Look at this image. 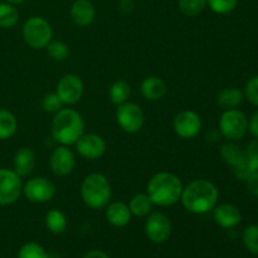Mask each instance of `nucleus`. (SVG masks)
<instances>
[{
	"mask_svg": "<svg viewBox=\"0 0 258 258\" xmlns=\"http://www.w3.org/2000/svg\"><path fill=\"white\" fill-rule=\"evenodd\" d=\"M19 22V12L15 5L9 3H0V28L10 29Z\"/></svg>",
	"mask_w": 258,
	"mask_h": 258,
	"instance_id": "bb28decb",
	"label": "nucleus"
},
{
	"mask_svg": "<svg viewBox=\"0 0 258 258\" xmlns=\"http://www.w3.org/2000/svg\"><path fill=\"white\" fill-rule=\"evenodd\" d=\"M145 234L154 243H164L171 234V222L163 212H151L145 222Z\"/></svg>",
	"mask_w": 258,
	"mask_h": 258,
	"instance_id": "9b49d317",
	"label": "nucleus"
},
{
	"mask_svg": "<svg viewBox=\"0 0 258 258\" xmlns=\"http://www.w3.org/2000/svg\"><path fill=\"white\" fill-rule=\"evenodd\" d=\"M219 193L217 186L207 179H196L183 188L181 203L193 214H206L213 211L218 203Z\"/></svg>",
	"mask_w": 258,
	"mask_h": 258,
	"instance_id": "f257e3e1",
	"label": "nucleus"
},
{
	"mask_svg": "<svg viewBox=\"0 0 258 258\" xmlns=\"http://www.w3.org/2000/svg\"><path fill=\"white\" fill-rule=\"evenodd\" d=\"M183 188V183L179 176L169 171H160L150 178L146 194L154 206L171 207L180 201Z\"/></svg>",
	"mask_w": 258,
	"mask_h": 258,
	"instance_id": "f03ea898",
	"label": "nucleus"
},
{
	"mask_svg": "<svg viewBox=\"0 0 258 258\" xmlns=\"http://www.w3.org/2000/svg\"><path fill=\"white\" fill-rule=\"evenodd\" d=\"M248 131L252 134V136H254L258 140V110L249 118Z\"/></svg>",
	"mask_w": 258,
	"mask_h": 258,
	"instance_id": "c9c22d12",
	"label": "nucleus"
},
{
	"mask_svg": "<svg viewBox=\"0 0 258 258\" xmlns=\"http://www.w3.org/2000/svg\"><path fill=\"white\" fill-rule=\"evenodd\" d=\"M247 186H248L249 191H251L253 196L258 197V171L253 173L252 175L248 176V179L246 180Z\"/></svg>",
	"mask_w": 258,
	"mask_h": 258,
	"instance_id": "f704fd0d",
	"label": "nucleus"
},
{
	"mask_svg": "<svg viewBox=\"0 0 258 258\" xmlns=\"http://www.w3.org/2000/svg\"><path fill=\"white\" fill-rule=\"evenodd\" d=\"M173 128L181 139H193L201 133L202 118L196 111L184 110L179 112L173 120Z\"/></svg>",
	"mask_w": 258,
	"mask_h": 258,
	"instance_id": "f8f14e48",
	"label": "nucleus"
},
{
	"mask_svg": "<svg viewBox=\"0 0 258 258\" xmlns=\"http://www.w3.org/2000/svg\"><path fill=\"white\" fill-rule=\"evenodd\" d=\"M52 136L60 145H75L85 133V121L81 113L73 108H62L54 113L52 121Z\"/></svg>",
	"mask_w": 258,
	"mask_h": 258,
	"instance_id": "7ed1b4c3",
	"label": "nucleus"
},
{
	"mask_svg": "<svg viewBox=\"0 0 258 258\" xmlns=\"http://www.w3.org/2000/svg\"><path fill=\"white\" fill-rule=\"evenodd\" d=\"M18 130V121L14 113L7 108H0V140H9Z\"/></svg>",
	"mask_w": 258,
	"mask_h": 258,
	"instance_id": "b1692460",
	"label": "nucleus"
},
{
	"mask_svg": "<svg viewBox=\"0 0 258 258\" xmlns=\"http://www.w3.org/2000/svg\"><path fill=\"white\" fill-rule=\"evenodd\" d=\"M35 163H37V156L33 149L30 148H22L15 153L14 160H13V170L20 176L24 178L32 174L34 170Z\"/></svg>",
	"mask_w": 258,
	"mask_h": 258,
	"instance_id": "a211bd4d",
	"label": "nucleus"
},
{
	"mask_svg": "<svg viewBox=\"0 0 258 258\" xmlns=\"http://www.w3.org/2000/svg\"><path fill=\"white\" fill-rule=\"evenodd\" d=\"M112 189L108 179L100 173L88 174L81 184V197L88 208L103 209L110 203Z\"/></svg>",
	"mask_w": 258,
	"mask_h": 258,
	"instance_id": "20e7f679",
	"label": "nucleus"
},
{
	"mask_svg": "<svg viewBox=\"0 0 258 258\" xmlns=\"http://www.w3.org/2000/svg\"><path fill=\"white\" fill-rule=\"evenodd\" d=\"M63 102L55 92L47 93L42 100V107L48 113H57L58 111L63 108Z\"/></svg>",
	"mask_w": 258,
	"mask_h": 258,
	"instance_id": "473e14b6",
	"label": "nucleus"
},
{
	"mask_svg": "<svg viewBox=\"0 0 258 258\" xmlns=\"http://www.w3.org/2000/svg\"><path fill=\"white\" fill-rule=\"evenodd\" d=\"M45 226L52 233L62 234L67 229V218L59 209H50L45 216Z\"/></svg>",
	"mask_w": 258,
	"mask_h": 258,
	"instance_id": "a878e982",
	"label": "nucleus"
},
{
	"mask_svg": "<svg viewBox=\"0 0 258 258\" xmlns=\"http://www.w3.org/2000/svg\"><path fill=\"white\" fill-rule=\"evenodd\" d=\"M238 5V0H207V7L216 14H229Z\"/></svg>",
	"mask_w": 258,
	"mask_h": 258,
	"instance_id": "2f4dec72",
	"label": "nucleus"
},
{
	"mask_svg": "<svg viewBox=\"0 0 258 258\" xmlns=\"http://www.w3.org/2000/svg\"><path fill=\"white\" fill-rule=\"evenodd\" d=\"M127 206L133 216L139 217V218H144V217H148L149 214L153 212L154 203L151 202V199L149 198L148 194L139 193L135 194V196L130 199Z\"/></svg>",
	"mask_w": 258,
	"mask_h": 258,
	"instance_id": "4be33fe9",
	"label": "nucleus"
},
{
	"mask_svg": "<svg viewBox=\"0 0 258 258\" xmlns=\"http://www.w3.org/2000/svg\"><path fill=\"white\" fill-rule=\"evenodd\" d=\"M141 95L149 101H159L166 95L168 86L163 78L158 76H149L141 82Z\"/></svg>",
	"mask_w": 258,
	"mask_h": 258,
	"instance_id": "aec40b11",
	"label": "nucleus"
},
{
	"mask_svg": "<svg viewBox=\"0 0 258 258\" xmlns=\"http://www.w3.org/2000/svg\"><path fill=\"white\" fill-rule=\"evenodd\" d=\"M178 7L185 17L193 18L204 12L207 8V0H179Z\"/></svg>",
	"mask_w": 258,
	"mask_h": 258,
	"instance_id": "cd10ccee",
	"label": "nucleus"
},
{
	"mask_svg": "<svg viewBox=\"0 0 258 258\" xmlns=\"http://www.w3.org/2000/svg\"><path fill=\"white\" fill-rule=\"evenodd\" d=\"M5 2L9 3V4H12V5H15V7H17V5L23 4V3H24L25 0H5Z\"/></svg>",
	"mask_w": 258,
	"mask_h": 258,
	"instance_id": "58836bf2",
	"label": "nucleus"
},
{
	"mask_svg": "<svg viewBox=\"0 0 258 258\" xmlns=\"http://www.w3.org/2000/svg\"><path fill=\"white\" fill-rule=\"evenodd\" d=\"M75 145L77 153L88 160H97L106 153V141L97 134H83Z\"/></svg>",
	"mask_w": 258,
	"mask_h": 258,
	"instance_id": "4468645a",
	"label": "nucleus"
},
{
	"mask_svg": "<svg viewBox=\"0 0 258 258\" xmlns=\"http://www.w3.org/2000/svg\"><path fill=\"white\" fill-rule=\"evenodd\" d=\"M248 131V118L238 108L224 110L219 118V133L228 141H238Z\"/></svg>",
	"mask_w": 258,
	"mask_h": 258,
	"instance_id": "423d86ee",
	"label": "nucleus"
},
{
	"mask_svg": "<svg viewBox=\"0 0 258 258\" xmlns=\"http://www.w3.org/2000/svg\"><path fill=\"white\" fill-rule=\"evenodd\" d=\"M70 17L77 27H88L95 20L96 9L90 0H76L70 8Z\"/></svg>",
	"mask_w": 258,
	"mask_h": 258,
	"instance_id": "f3484780",
	"label": "nucleus"
},
{
	"mask_svg": "<svg viewBox=\"0 0 258 258\" xmlns=\"http://www.w3.org/2000/svg\"><path fill=\"white\" fill-rule=\"evenodd\" d=\"M221 158L223 159L227 165L236 168L244 158V150L239 145H237L236 141H228L224 143L219 149Z\"/></svg>",
	"mask_w": 258,
	"mask_h": 258,
	"instance_id": "5701e85b",
	"label": "nucleus"
},
{
	"mask_svg": "<svg viewBox=\"0 0 258 258\" xmlns=\"http://www.w3.org/2000/svg\"><path fill=\"white\" fill-rule=\"evenodd\" d=\"M131 95V87L126 81L118 80L115 81L108 88V97L111 102L116 106H120L122 103L127 102L128 97Z\"/></svg>",
	"mask_w": 258,
	"mask_h": 258,
	"instance_id": "393cba45",
	"label": "nucleus"
},
{
	"mask_svg": "<svg viewBox=\"0 0 258 258\" xmlns=\"http://www.w3.org/2000/svg\"><path fill=\"white\" fill-rule=\"evenodd\" d=\"M83 258H108V256L101 249H92V251L87 252Z\"/></svg>",
	"mask_w": 258,
	"mask_h": 258,
	"instance_id": "4c0bfd02",
	"label": "nucleus"
},
{
	"mask_svg": "<svg viewBox=\"0 0 258 258\" xmlns=\"http://www.w3.org/2000/svg\"><path fill=\"white\" fill-rule=\"evenodd\" d=\"M116 121L118 126L127 134H136L143 128L145 123L144 111L138 103L125 102L117 106L116 110Z\"/></svg>",
	"mask_w": 258,
	"mask_h": 258,
	"instance_id": "0eeeda50",
	"label": "nucleus"
},
{
	"mask_svg": "<svg viewBox=\"0 0 258 258\" xmlns=\"http://www.w3.org/2000/svg\"><path fill=\"white\" fill-rule=\"evenodd\" d=\"M23 193L22 178L12 169L0 168V206H10Z\"/></svg>",
	"mask_w": 258,
	"mask_h": 258,
	"instance_id": "6e6552de",
	"label": "nucleus"
},
{
	"mask_svg": "<svg viewBox=\"0 0 258 258\" xmlns=\"http://www.w3.org/2000/svg\"><path fill=\"white\" fill-rule=\"evenodd\" d=\"M244 93L237 87L223 88L217 96V105L223 110H232L237 108L243 102Z\"/></svg>",
	"mask_w": 258,
	"mask_h": 258,
	"instance_id": "412c9836",
	"label": "nucleus"
},
{
	"mask_svg": "<svg viewBox=\"0 0 258 258\" xmlns=\"http://www.w3.org/2000/svg\"><path fill=\"white\" fill-rule=\"evenodd\" d=\"M243 93L249 103L258 107V75L253 76L247 81Z\"/></svg>",
	"mask_w": 258,
	"mask_h": 258,
	"instance_id": "72a5a7b5",
	"label": "nucleus"
},
{
	"mask_svg": "<svg viewBox=\"0 0 258 258\" xmlns=\"http://www.w3.org/2000/svg\"><path fill=\"white\" fill-rule=\"evenodd\" d=\"M18 258H49V254L37 242H28L19 249Z\"/></svg>",
	"mask_w": 258,
	"mask_h": 258,
	"instance_id": "7c9ffc66",
	"label": "nucleus"
},
{
	"mask_svg": "<svg viewBox=\"0 0 258 258\" xmlns=\"http://www.w3.org/2000/svg\"><path fill=\"white\" fill-rule=\"evenodd\" d=\"M213 219L222 228L231 229L241 223L242 214L239 209L233 204L223 203L214 207Z\"/></svg>",
	"mask_w": 258,
	"mask_h": 258,
	"instance_id": "dca6fc26",
	"label": "nucleus"
},
{
	"mask_svg": "<svg viewBox=\"0 0 258 258\" xmlns=\"http://www.w3.org/2000/svg\"><path fill=\"white\" fill-rule=\"evenodd\" d=\"M258 171V140H252L247 144L244 158L236 168H233L234 176L238 180L246 181L249 175Z\"/></svg>",
	"mask_w": 258,
	"mask_h": 258,
	"instance_id": "2eb2a0df",
	"label": "nucleus"
},
{
	"mask_svg": "<svg viewBox=\"0 0 258 258\" xmlns=\"http://www.w3.org/2000/svg\"><path fill=\"white\" fill-rule=\"evenodd\" d=\"M118 9L123 13V14H128L134 10V0H120L118 2Z\"/></svg>",
	"mask_w": 258,
	"mask_h": 258,
	"instance_id": "e433bc0d",
	"label": "nucleus"
},
{
	"mask_svg": "<svg viewBox=\"0 0 258 258\" xmlns=\"http://www.w3.org/2000/svg\"><path fill=\"white\" fill-rule=\"evenodd\" d=\"M83 91H85V86H83L82 80L73 73L62 76L55 88V93L60 98L63 105L68 106L80 102L83 96Z\"/></svg>",
	"mask_w": 258,
	"mask_h": 258,
	"instance_id": "9d476101",
	"label": "nucleus"
},
{
	"mask_svg": "<svg viewBox=\"0 0 258 258\" xmlns=\"http://www.w3.org/2000/svg\"><path fill=\"white\" fill-rule=\"evenodd\" d=\"M23 194L32 203H48L54 198L55 185L44 176H35L23 185Z\"/></svg>",
	"mask_w": 258,
	"mask_h": 258,
	"instance_id": "1a4fd4ad",
	"label": "nucleus"
},
{
	"mask_svg": "<svg viewBox=\"0 0 258 258\" xmlns=\"http://www.w3.org/2000/svg\"><path fill=\"white\" fill-rule=\"evenodd\" d=\"M131 217H133V214L128 209V206L122 202L108 203L106 207V218L111 226L117 227V228L126 227L130 223Z\"/></svg>",
	"mask_w": 258,
	"mask_h": 258,
	"instance_id": "6ab92c4d",
	"label": "nucleus"
},
{
	"mask_svg": "<svg viewBox=\"0 0 258 258\" xmlns=\"http://www.w3.org/2000/svg\"><path fill=\"white\" fill-rule=\"evenodd\" d=\"M76 156L68 146L60 145L49 156V168L55 176H67L75 170Z\"/></svg>",
	"mask_w": 258,
	"mask_h": 258,
	"instance_id": "ddd939ff",
	"label": "nucleus"
},
{
	"mask_svg": "<svg viewBox=\"0 0 258 258\" xmlns=\"http://www.w3.org/2000/svg\"><path fill=\"white\" fill-rule=\"evenodd\" d=\"M45 49H47L48 55L57 62L66 60L70 55V48L64 42H60V40H50Z\"/></svg>",
	"mask_w": 258,
	"mask_h": 258,
	"instance_id": "c756f323",
	"label": "nucleus"
},
{
	"mask_svg": "<svg viewBox=\"0 0 258 258\" xmlns=\"http://www.w3.org/2000/svg\"><path fill=\"white\" fill-rule=\"evenodd\" d=\"M242 242L247 251L258 254V224H251L244 228L242 233Z\"/></svg>",
	"mask_w": 258,
	"mask_h": 258,
	"instance_id": "c85d7f7f",
	"label": "nucleus"
},
{
	"mask_svg": "<svg viewBox=\"0 0 258 258\" xmlns=\"http://www.w3.org/2000/svg\"><path fill=\"white\" fill-rule=\"evenodd\" d=\"M24 42L33 49H44L53 38V29L42 17H30L23 25Z\"/></svg>",
	"mask_w": 258,
	"mask_h": 258,
	"instance_id": "39448f33",
	"label": "nucleus"
}]
</instances>
